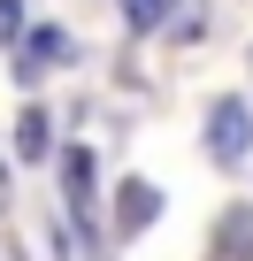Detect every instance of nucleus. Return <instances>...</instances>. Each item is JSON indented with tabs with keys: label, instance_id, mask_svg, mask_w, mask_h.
Returning <instances> with one entry per match:
<instances>
[{
	"label": "nucleus",
	"instance_id": "obj_1",
	"mask_svg": "<svg viewBox=\"0 0 253 261\" xmlns=\"http://www.w3.org/2000/svg\"><path fill=\"white\" fill-rule=\"evenodd\" d=\"M245 154H253V108H245V100H215V108H207V162L238 169Z\"/></svg>",
	"mask_w": 253,
	"mask_h": 261
},
{
	"label": "nucleus",
	"instance_id": "obj_2",
	"mask_svg": "<svg viewBox=\"0 0 253 261\" xmlns=\"http://www.w3.org/2000/svg\"><path fill=\"white\" fill-rule=\"evenodd\" d=\"M154 207H161V192H154L146 177H123V192H115V230H123V238H138V230L154 223Z\"/></svg>",
	"mask_w": 253,
	"mask_h": 261
},
{
	"label": "nucleus",
	"instance_id": "obj_3",
	"mask_svg": "<svg viewBox=\"0 0 253 261\" xmlns=\"http://www.w3.org/2000/svg\"><path fill=\"white\" fill-rule=\"evenodd\" d=\"M62 185H69V215H77V223H92V154H85V146H69V154H62Z\"/></svg>",
	"mask_w": 253,
	"mask_h": 261
},
{
	"label": "nucleus",
	"instance_id": "obj_4",
	"mask_svg": "<svg viewBox=\"0 0 253 261\" xmlns=\"http://www.w3.org/2000/svg\"><path fill=\"white\" fill-rule=\"evenodd\" d=\"M31 39V62H23V77L39 69V62H77V46H69V31H54V23H39V31H23Z\"/></svg>",
	"mask_w": 253,
	"mask_h": 261
},
{
	"label": "nucleus",
	"instance_id": "obj_5",
	"mask_svg": "<svg viewBox=\"0 0 253 261\" xmlns=\"http://www.w3.org/2000/svg\"><path fill=\"white\" fill-rule=\"evenodd\" d=\"M169 8H177V0H123V23H131V31H161Z\"/></svg>",
	"mask_w": 253,
	"mask_h": 261
},
{
	"label": "nucleus",
	"instance_id": "obj_6",
	"mask_svg": "<svg viewBox=\"0 0 253 261\" xmlns=\"http://www.w3.org/2000/svg\"><path fill=\"white\" fill-rule=\"evenodd\" d=\"M16 146H23V162H46V115H39V108H23V123H16Z\"/></svg>",
	"mask_w": 253,
	"mask_h": 261
},
{
	"label": "nucleus",
	"instance_id": "obj_7",
	"mask_svg": "<svg viewBox=\"0 0 253 261\" xmlns=\"http://www.w3.org/2000/svg\"><path fill=\"white\" fill-rule=\"evenodd\" d=\"M16 31H23V8H16V0H0V46H16Z\"/></svg>",
	"mask_w": 253,
	"mask_h": 261
},
{
	"label": "nucleus",
	"instance_id": "obj_8",
	"mask_svg": "<svg viewBox=\"0 0 253 261\" xmlns=\"http://www.w3.org/2000/svg\"><path fill=\"white\" fill-rule=\"evenodd\" d=\"M0 215H8V162H0Z\"/></svg>",
	"mask_w": 253,
	"mask_h": 261
},
{
	"label": "nucleus",
	"instance_id": "obj_9",
	"mask_svg": "<svg viewBox=\"0 0 253 261\" xmlns=\"http://www.w3.org/2000/svg\"><path fill=\"white\" fill-rule=\"evenodd\" d=\"M0 261H23V253H16V246H8V238H0Z\"/></svg>",
	"mask_w": 253,
	"mask_h": 261
}]
</instances>
